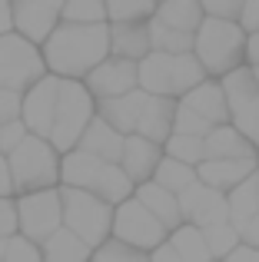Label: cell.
<instances>
[{
    "mask_svg": "<svg viewBox=\"0 0 259 262\" xmlns=\"http://www.w3.org/2000/svg\"><path fill=\"white\" fill-rule=\"evenodd\" d=\"M40 53L50 73L57 77H83L90 67L110 53V30L106 20L100 24H77V20H57L53 30L40 40Z\"/></svg>",
    "mask_w": 259,
    "mask_h": 262,
    "instance_id": "6da1fadb",
    "label": "cell"
},
{
    "mask_svg": "<svg viewBox=\"0 0 259 262\" xmlns=\"http://www.w3.org/2000/svg\"><path fill=\"white\" fill-rule=\"evenodd\" d=\"M60 183L63 186H80V189L97 192L100 199L117 206L120 199L133 196V179L123 173L120 163L100 160V156L87 153V149L73 146L67 153H60Z\"/></svg>",
    "mask_w": 259,
    "mask_h": 262,
    "instance_id": "7a4b0ae2",
    "label": "cell"
},
{
    "mask_svg": "<svg viewBox=\"0 0 259 262\" xmlns=\"http://www.w3.org/2000/svg\"><path fill=\"white\" fill-rule=\"evenodd\" d=\"M203 77H206V70H203V63L196 60L193 50H183V53L146 50L136 60V86H143L146 93L183 96Z\"/></svg>",
    "mask_w": 259,
    "mask_h": 262,
    "instance_id": "3957f363",
    "label": "cell"
},
{
    "mask_svg": "<svg viewBox=\"0 0 259 262\" xmlns=\"http://www.w3.org/2000/svg\"><path fill=\"white\" fill-rule=\"evenodd\" d=\"M243 50H246V30L240 27V20L203 13L200 27L193 30V53L203 63L206 77H223L226 70L246 63Z\"/></svg>",
    "mask_w": 259,
    "mask_h": 262,
    "instance_id": "277c9868",
    "label": "cell"
},
{
    "mask_svg": "<svg viewBox=\"0 0 259 262\" xmlns=\"http://www.w3.org/2000/svg\"><path fill=\"white\" fill-rule=\"evenodd\" d=\"M7 156L13 179V196L17 192H30V189H44V186H57L60 183V149L53 146L47 136L30 133L17 143Z\"/></svg>",
    "mask_w": 259,
    "mask_h": 262,
    "instance_id": "5b68a950",
    "label": "cell"
},
{
    "mask_svg": "<svg viewBox=\"0 0 259 262\" xmlns=\"http://www.w3.org/2000/svg\"><path fill=\"white\" fill-rule=\"evenodd\" d=\"M93 113H97V100H93V93L83 86V80L60 77L57 106H53V120H50V133H47V140H50L60 153L73 149Z\"/></svg>",
    "mask_w": 259,
    "mask_h": 262,
    "instance_id": "8992f818",
    "label": "cell"
},
{
    "mask_svg": "<svg viewBox=\"0 0 259 262\" xmlns=\"http://www.w3.org/2000/svg\"><path fill=\"white\" fill-rule=\"evenodd\" d=\"M60 186V209H63V226L73 229L87 246H97L110 236V219H113V203L100 199L97 192L80 189V186Z\"/></svg>",
    "mask_w": 259,
    "mask_h": 262,
    "instance_id": "52a82bcc",
    "label": "cell"
},
{
    "mask_svg": "<svg viewBox=\"0 0 259 262\" xmlns=\"http://www.w3.org/2000/svg\"><path fill=\"white\" fill-rule=\"evenodd\" d=\"M220 86L226 93L229 123L259 149V86H256V77H253V67L240 63L233 70H226L220 77Z\"/></svg>",
    "mask_w": 259,
    "mask_h": 262,
    "instance_id": "ba28073f",
    "label": "cell"
},
{
    "mask_svg": "<svg viewBox=\"0 0 259 262\" xmlns=\"http://www.w3.org/2000/svg\"><path fill=\"white\" fill-rule=\"evenodd\" d=\"M44 73H47V63H44V53H40V43L27 40L17 30L0 33V86L24 93Z\"/></svg>",
    "mask_w": 259,
    "mask_h": 262,
    "instance_id": "9c48e42d",
    "label": "cell"
},
{
    "mask_svg": "<svg viewBox=\"0 0 259 262\" xmlns=\"http://www.w3.org/2000/svg\"><path fill=\"white\" fill-rule=\"evenodd\" d=\"M17 232L30 236L33 243H44L57 226H63V209H60V186H44V189L17 192Z\"/></svg>",
    "mask_w": 259,
    "mask_h": 262,
    "instance_id": "30bf717a",
    "label": "cell"
},
{
    "mask_svg": "<svg viewBox=\"0 0 259 262\" xmlns=\"http://www.w3.org/2000/svg\"><path fill=\"white\" fill-rule=\"evenodd\" d=\"M166 232H169V229H166V226H163L160 219H156L136 196H126V199H120V203L113 206L110 236L123 239V243L136 246V249L149 252L156 243H163V239H166Z\"/></svg>",
    "mask_w": 259,
    "mask_h": 262,
    "instance_id": "8fae6325",
    "label": "cell"
},
{
    "mask_svg": "<svg viewBox=\"0 0 259 262\" xmlns=\"http://www.w3.org/2000/svg\"><path fill=\"white\" fill-rule=\"evenodd\" d=\"M176 203H180L183 219L193 226H209V223H220V219H229L226 192L216 189V186H206L203 179H193L189 186H183L176 192Z\"/></svg>",
    "mask_w": 259,
    "mask_h": 262,
    "instance_id": "7c38bea8",
    "label": "cell"
},
{
    "mask_svg": "<svg viewBox=\"0 0 259 262\" xmlns=\"http://www.w3.org/2000/svg\"><path fill=\"white\" fill-rule=\"evenodd\" d=\"M57 86H60V77L47 70L44 77H37L20 93V120H24V126L30 133H40V136L50 133L53 106H57Z\"/></svg>",
    "mask_w": 259,
    "mask_h": 262,
    "instance_id": "4fadbf2b",
    "label": "cell"
},
{
    "mask_svg": "<svg viewBox=\"0 0 259 262\" xmlns=\"http://www.w3.org/2000/svg\"><path fill=\"white\" fill-rule=\"evenodd\" d=\"M83 86L93 93V100H106V96H120L126 90L136 86V60H126V57H113L106 53L97 67L83 73Z\"/></svg>",
    "mask_w": 259,
    "mask_h": 262,
    "instance_id": "5bb4252c",
    "label": "cell"
},
{
    "mask_svg": "<svg viewBox=\"0 0 259 262\" xmlns=\"http://www.w3.org/2000/svg\"><path fill=\"white\" fill-rule=\"evenodd\" d=\"M10 10H13V30L40 43L60 20L63 0H10Z\"/></svg>",
    "mask_w": 259,
    "mask_h": 262,
    "instance_id": "9a60e30c",
    "label": "cell"
},
{
    "mask_svg": "<svg viewBox=\"0 0 259 262\" xmlns=\"http://www.w3.org/2000/svg\"><path fill=\"white\" fill-rule=\"evenodd\" d=\"M256 166H259V156H203L196 163V179H203L206 186H216V189L226 192L229 186H236Z\"/></svg>",
    "mask_w": 259,
    "mask_h": 262,
    "instance_id": "2e32d148",
    "label": "cell"
},
{
    "mask_svg": "<svg viewBox=\"0 0 259 262\" xmlns=\"http://www.w3.org/2000/svg\"><path fill=\"white\" fill-rule=\"evenodd\" d=\"M173 113H176V96H163V93H146L143 96L140 116H136V129L133 133L146 136V140L160 143L173 133Z\"/></svg>",
    "mask_w": 259,
    "mask_h": 262,
    "instance_id": "e0dca14e",
    "label": "cell"
},
{
    "mask_svg": "<svg viewBox=\"0 0 259 262\" xmlns=\"http://www.w3.org/2000/svg\"><path fill=\"white\" fill-rule=\"evenodd\" d=\"M160 156H163V146H160V143L146 140V136H140V133H126V136H123L120 166H123V173L133 179V183H143V179L153 176Z\"/></svg>",
    "mask_w": 259,
    "mask_h": 262,
    "instance_id": "ac0fdd59",
    "label": "cell"
},
{
    "mask_svg": "<svg viewBox=\"0 0 259 262\" xmlns=\"http://www.w3.org/2000/svg\"><path fill=\"white\" fill-rule=\"evenodd\" d=\"M180 103H186L189 110H196V113L203 116V120H209L216 126V123H226L229 120V110H226V93H223L220 86V77L209 80L203 77L196 86H189L183 96H176Z\"/></svg>",
    "mask_w": 259,
    "mask_h": 262,
    "instance_id": "d6986e66",
    "label": "cell"
},
{
    "mask_svg": "<svg viewBox=\"0 0 259 262\" xmlns=\"http://www.w3.org/2000/svg\"><path fill=\"white\" fill-rule=\"evenodd\" d=\"M143 96L146 90L143 86H133L120 96H106V100H97V116H103L113 129L120 133H133L136 129V116H140V106H143Z\"/></svg>",
    "mask_w": 259,
    "mask_h": 262,
    "instance_id": "ffe728a7",
    "label": "cell"
},
{
    "mask_svg": "<svg viewBox=\"0 0 259 262\" xmlns=\"http://www.w3.org/2000/svg\"><path fill=\"white\" fill-rule=\"evenodd\" d=\"M110 30V53L126 60H140L149 50V27L146 20H106Z\"/></svg>",
    "mask_w": 259,
    "mask_h": 262,
    "instance_id": "44dd1931",
    "label": "cell"
},
{
    "mask_svg": "<svg viewBox=\"0 0 259 262\" xmlns=\"http://www.w3.org/2000/svg\"><path fill=\"white\" fill-rule=\"evenodd\" d=\"M77 146L87 149V153H93V156H100V160L120 163V153H123V133H120V129H113L103 116L93 113L90 123L83 126V133H80Z\"/></svg>",
    "mask_w": 259,
    "mask_h": 262,
    "instance_id": "7402d4cb",
    "label": "cell"
},
{
    "mask_svg": "<svg viewBox=\"0 0 259 262\" xmlns=\"http://www.w3.org/2000/svg\"><path fill=\"white\" fill-rule=\"evenodd\" d=\"M133 196L140 199L143 206H146L149 212H153L156 219H160L166 229H173V226L183 223V212H180V203H176V192L163 189L156 179H143V183L133 186Z\"/></svg>",
    "mask_w": 259,
    "mask_h": 262,
    "instance_id": "603a6c76",
    "label": "cell"
},
{
    "mask_svg": "<svg viewBox=\"0 0 259 262\" xmlns=\"http://www.w3.org/2000/svg\"><path fill=\"white\" fill-rule=\"evenodd\" d=\"M203 156H259V149L226 120L203 133Z\"/></svg>",
    "mask_w": 259,
    "mask_h": 262,
    "instance_id": "cb8c5ba5",
    "label": "cell"
},
{
    "mask_svg": "<svg viewBox=\"0 0 259 262\" xmlns=\"http://www.w3.org/2000/svg\"><path fill=\"white\" fill-rule=\"evenodd\" d=\"M40 252H44L47 262H83V259H90L93 249H90V246H87L73 229L57 226V229H53L50 236L40 243Z\"/></svg>",
    "mask_w": 259,
    "mask_h": 262,
    "instance_id": "d4e9b609",
    "label": "cell"
},
{
    "mask_svg": "<svg viewBox=\"0 0 259 262\" xmlns=\"http://www.w3.org/2000/svg\"><path fill=\"white\" fill-rule=\"evenodd\" d=\"M226 203H229V223L240 229L253 212H259V166L249 176H243L236 186L226 189Z\"/></svg>",
    "mask_w": 259,
    "mask_h": 262,
    "instance_id": "484cf974",
    "label": "cell"
},
{
    "mask_svg": "<svg viewBox=\"0 0 259 262\" xmlns=\"http://www.w3.org/2000/svg\"><path fill=\"white\" fill-rule=\"evenodd\" d=\"M149 17H156L166 27L193 33L196 27H200V20H203V7H200V0H156V7H153Z\"/></svg>",
    "mask_w": 259,
    "mask_h": 262,
    "instance_id": "4316f807",
    "label": "cell"
},
{
    "mask_svg": "<svg viewBox=\"0 0 259 262\" xmlns=\"http://www.w3.org/2000/svg\"><path fill=\"white\" fill-rule=\"evenodd\" d=\"M166 239L173 243L176 256H180L183 262H206V259H213L209 256L206 239H203V229L193 226V223H186V219H183L180 226H173V229L166 232Z\"/></svg>",
    "mask_w": 259,
    "mask_h": 262,
    "instance_id": "83f0119b",
    "label": "cell"
},
{
    "mask_svg": "<svg viewBox=\"0 0 259 262\" xmlns=\"http://www.w3.org/2000/svg\"><path fill=\"white\" fill-rule=\"evenodd\" d=\"M146 27H149V50H169V53L193 50V33H189V30L166 27V24H160L156 17H146Z\"/></svg>",
    "mask_w": 259,
    "mask_h": 262,
    "instance_id": "f1b7e54d",
    "label": "cell"
},
{
    "mask_svg": "<svg viewBox=\"0 0 259 262\" xmlns=\"http://www.w3.org/2000/svg\"><path fill=\"white\" fill-rule=\"evenodd\" d=\"M149 179H156V183H160L163 189H169V192H180L183 186H189V183L196 179V166H189V163L173 160V156H166V153H163Z\"/></svg>",
    "mask_w": 259,
    "mask_h": 262,
    "instance_id": "f546056e",
    "label": "cell"
},
{
    "mask_svg": "<svg viewBox=\"0 0 259 262\" xmlns=\"http://www.w3.org/2000/svg\"><path fill=\"white\" fill-rule=\"evenodd\" d=\"M203 229V239L209 246V256L213 259H226V252L240 243V229H236L229 219H220V223H209V226H200Z\"/></svg>",
    "mask_w": 259,
    "mask_h": 262,
    "instance_id": "4dcf8cb0",
    "label": "cell"
},
{
    "mask_svg": "<svg viewBox=\"0 0 259 262\" xmlns=\"http://www.w3.org/2000/svg\"><path fill=\"white\" fill-rule=\"evenodd\" d=\"M163 153L173 156V160H183L189 163V166H196V163L203 160V136L196 133H169L166 140H163Z\"/></svg>",
    "mask_w": 259,
    "mask_h": 262,
    "instance_id": "1f68e13d",
    "label": "cell"
},
{
    "mask_svg": "<svg viewBox=\"0 0 259 262\" xmlns=\"http://www.w3.org/2000/svg\"><path fill=\"white\" fill-rule=\"evenodd\" d=\"M90 259H100V262H140V259H146V252L123 243V239H117V236H106L103 243L93 246Z\"/></svg>",
    "mask_w": 259,
    "mask_h": 262,
    "instance_id": "d6a6232c",
    "label": "cell"
},
{
    "mask_svg": "<svg viewBox=\"0 0 259 262\" xmlns=\"http://www.w3.org/2000/svg\"><path fill=\"white\" fill-rule=\"evenodd\" d=\"M60 20H77V24H100V20H106V0H63Z\"/></svg>",
    "mask_w": 259,
    "mask_h": 262,
    "instance_id": "836d02e7",
    "label": "cell"
},
{
    "mask_svg": "<svg viewBox=\"0 0 259 262\" xmlns=\"http://www.w3.org/2000/svg\"><path fill=\"white\" fill-rule=\"evenodd\" d=\"M44 252H40V243H33L24 232H10L7 236V249H4V262H40Z\"/></svg>",
    "mask_w": 259,
    "mask_h": 262,
    "instance_id": "e575fe53",
    "label": "cell"
},
{
    "mask_svg": "<svg viewBox=\"0 0 259 262\" xmlns=\"http://www.w3.org/2000/svg\"><path fill=\"white\" fill-rule=\"evenodd\" d=\"M156 0H106V20H146Z\"/></svg>",
    "mask_w": 259,
    "mask_h": 262,
    "instance_id": "d590c367",
    "label": "cell"
},
{
    "mask_svg": "<svg viewBox=\"0 0 259 262\" xmlns=\"http://www.w3.org/2000/svg\"><path fill=\"white\" fill-rule=\"evenodd\" d=\"M209 126H213L209 120H203L196 110H189L186 103L176 100V113H173V129H176V133H196V136H203Z\"/></svg>",
    "mask_w": 259,
    "mask_h": 262,
    "instance_id": "8d00e7d4",
    "label": "cell"
},
{
    "mask_svg": "<svg viewBox=\"0 0 259 262\" xmlns=\"http://www.w3.org/2000/svg\"><path fill=\"white\" fill-rule=\"evenodd\" d=\"M24 136H27V126H24V120H20V116L4 120V123H0V153H10V149L24 140Z\"/></svg>",
    "mask_w": 259,
    "mask_h": 262,
    "instance_id": "74e56055",
    "label": "cell"
},
{
    "mask_svg": "<svg viewBox=\"0 0 259 262\" xmlns=\"http://www.w3.org/2000/svg\"><path fill=\"white\" fill-rule=\"evenodd\" d=\"M200 7H203L206 17H229V20H236L240 17L243 0H200Z\"/></svg>",
    "mask_w": 259,
    "mask_h": 262,
    "instance_id": "f35d334b",
    "label": "cell"
},
{
    "mask_svg": "<svg viewBox=\"0 0 259 262\" xmlns=\"http://www.w3.org/2000/svg\"><path fill=\"white\" fill-rule=\"evenodd\" d=\"M17 232V199L13 196H0V236Z\"/></svg>",
    "mask_w": 259,
    "mask_h": 262,
    "instance_id": "ab89813d",
    "label": "cell"
},
{
    "mask_svg": "<svg viewBox=\"0 0 259 262\" xmlns=\"http://www.w3.org/2000/svg\"><path fill=\"white\" fill-rule=\"evenodd\" d=\"M13 116H20V93L17 90L0 86V123L13 120Z\"/></svg>",
    "mask_w": 259,
    "mask_h": 262,
    "instance_id": "60d3db41",
    "label": "cell"
},
{
    "mask_svg": "<svg viewBox=\"0 0 259 262\" xmlns=\"http://www.w3.org/2000/svg\"><path fill=\"white\" fill-rule=\"evenodd\" d=\"M240 27L243 30H259V0H243V7H240Z\"/></svg>",
    "mask_w": 259,
    "mask_h": 262,
    "instance_id": "b9f144b4",
    "label": "cell"
},
{
    "mask_svg": "<svg viewBox=\"0 0 259 262\" xmlns=\"http://www.w3.org/2000/svg\"><path fill=\"white\" fill-rule=\"evenodd\" d=\"M146 259H156V262H180V256H176V249H173V243H169V239L156 243L153 249L146 252Z\"/></svg>",
    "mask_w": 259,
    "mask_h": 262,
    "instance_id": "7bdbcfd3",
    "label": "cell"
},
{
    "mask_svg": "<svg viewBox=\"0 0 259 262\" xmlns=\"http://www.w3.org/2000/svg\"><path fill=\"white\" fill-rule=\"evenodd\" d=\"M240 239H243V243L259 246V212H253V216H249L246 223L240 226Z\"/></svg>",
    "mask_w": 259,
    "mask_h": 262,
    "instance_id": "ee69618b",
    "label": "cell"
},
{
    "mask_svg": "<svg viewBox=\"0 0 259 262\" xmlns=\"http://www.w3.org/2000/svg\"><path fill=\"white\" fill-rule=\"evenodd\" d=\"M226 259H259V246H253V243H236L233 249L226 252Z\"/></svg>",
    "mask_w": 259,
    "mask_h": 262,
    "instance_id": "f6af8a7d",
    "label": "cell"
},
{
    "mask_svg": "<svg viewBox=\"0 0 259 262\" xmlns=\"http://www.w3.org/2000/svg\"><path fill=\"white\" fill-rule=\"evenodd\" d=\"M243 60L246 63H259V30L246 33V50H243Z\"/></svg>",
    "mask_w": 259,
    "mask_h": 262,
    "instance_id": "bcb514c9",
    "label": "cell"
},
{
    "mask_svg": "<svg viewBox=\"0 0 259 262\" xmlns=\"http://www.w3.org/2000/svg\"><path fill=\"white\" fill-rule=\"evenodd\" d=\"M0 196H13V179H10V166H7L4 153H0Z\"/></svg>",
    "mask_w": 259,
    "mask_h": 262,
    "instance_id": "7dc6e473",
    "label": "cell"
},
{
    "mask_svg": "<svg viewBox=\"0 0 259 262\" xmlns=\"http://www.w3.org/2000/svg\"><path fill=\"white\" fill-rule=\"evenodd\" d=\"M13 30V10H10V0H0V33Z\"/></svg>",
    "mask_w": 259,
    "mask_h": 262,
    "instance_id": "c3c4849f",
    "label": "cell"
},
{
    "mask_svg": "<svg viewBox=\"0 0 259 262\" xmlns=\"http://www.w3.org/2000/svg\"><path fill=\"white\" fill-rule=\"evenodd\" d=\"M4 249H7V236H0V259H4Z\"/></svg>",
    "mask_w": 259,
    "mask_h": 262,
    "instance_id": "681fc988",
    "label": "cell"
},
{
    "mask_svg": "<svg viewBox=\"0 0 259 262\" xmlns=\"http://www.w3.org/2000/svg\"><path fill=\"white\" fill-rule=\"evenodd\" d=\"M253 67V77H256V86H259V63H249Z\"/></svg>",
    "mask_w": 259,
    "mask_h": 262,
    "instance_id": "f907efd6",
    "label": "cell"
}]
</instances>
